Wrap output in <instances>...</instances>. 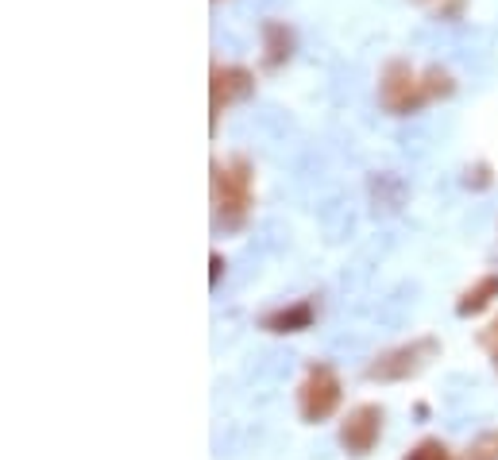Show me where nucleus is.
Returning a JSON list of instances; mask_svg holds the SVG:
<instances>
[{
    "mask_svg": "<svg viewBox=\"0 0 498 460\" xmlns=\"http://www.w3.org/2000/svg\"><path fill=\"white\" fill-rule=\"evenodd\" d=\"M464 182H467L471 190H491L494 174H491L487 163H476V167H467V178H464Z\"/></svg>",
    "mask_w": 498,
    "mask_h": 460,
    "instance_id": "obj_13",
    "label": "nucleus"
},
{
    "mask_svg": "<svg viewBox=\"0 0 498 460\" xmlns=\"http://www.w3.org/2000/svg\"><path fill=\"white\" fill-rule=\"evenodd\" d=\"M464 460H498V429L479 433V438L467 445V456Z\"/></svg>",
    "mask_w": 498,
    "mask_h": 460,
    "instance_id": "obj_12",
    "label": "nucleus"
},
{
    "mask_svg": "<svg viewBox=\"0 0 498 460\" xmlns=\"http://www.w3.org/2000/svg\"><path fill=\"white\" fill-rule=\"evenodd\" d=\"M402 460H452V449L437 438H425V441H417Z\"/></svg>",
    "mask_w": 498,
    "mask_h": 460,
    "instance_id": "obj_11",
    "label": "nucleus"
},
{
    "mask_svg": "<svg viewBox=\"0 0 498 460\" xmlns=\"http://www.w3.org/2000/svg\"><path fill=\"white\" fill-rule=\"evenodd\" d=\"M479 341H483V349H491V356L498 352V317H494V322H491L487 329H483Z\"/></svg>",
    "mask_w": 498,
    "mask_h": 460,
    "instance_id": "obj_14",
    "label": "nucleus"
},
{
    "mask_svg": "<svg viewBox=\"0 0 498 460\" xmlns=\"http://www.w3.org/2000/svg\"><path fill=\"white\" fill-rule=\"evenodd\" d=\"M209 93H213V128H216L224 109H232L236 101H248L255 93V74L248 66H216Z\"/></svg>",
    "mask_w": 498,
    "mask_h": 460,
    "instance_id": "obj_6",
    "label": "nucleus"
},
{
    "mask_svg": "<svg viewBox=\"0 0 498 460\" xmlns=\"http://www.w3.org/2000/svg\"><path fill=\"white\" fill-rule=\"evenodd\" d=\"M379 438H382V406H375V402L352 406L340 421V433H336L340 449L348 456H367L379 445Z\"/></svg>",
    "mask_w": 498,
    "mask_h": 460,
    "instance_id": "obj_5",
    "label": "nucleus"
},
{
    "mask_svg": "<svg viewBox=\"0 0 498 460\" xmlns=\"http://www.w3.org/2000/svg\"><path fill=\"white\" fill-rule=\"evenodd\" d=\"M379 101L394 117H410V112L429 105V93L406 62H387V70H382V78H379Z\"/></svg>",
    "mask_w": 498,
    "mask_h": 460,
    "instance_id": "obj_4",
    "label": "nucleus"
},
{
    "mask_svg": "<svg viewBox=\"0 0 498 460\" xmlns=\"http://www.w3.org/2000/svg\"><path fill=\"white\" fill-rule=\"evenodd\" d=\"M313 302H293V305H283V310H271L263 317V329L275 337H290V333H301V329L313 325Z\"/></svg>",
    "mask_w": 498,
    "mask_h": 460,
    "instance_id": "obj_7",
    "label": "nucleus"
},
{
    "mask_svg": "<svg viewBox=\"0 0 498 460\" xmlns=\"http://www.w3.org/2000/svg\"><path fill=\"white\" fill-rule=\"evenodd\" d=\"M437 352H441L437 337H414V341L398 344V349L379 352L375 360L367 364L363 376L371 383H402V379L417 376L421 367H429V360H437Z\"/></svg>",
    "mask_w": 498,
    "mask_h": 460,
    "instance_id": "obj_2",
    "label": "nucleus"
},
{
    "mask_svg": "<svg viewBox=\"0 0 498 460\" xmlns=\"http://www.w3.org/2000/svg\"><path fill=\"white\" fill-rule=\"evenodd\" d=\"M221 275H224V260H221V255H209V283L216 287V283H221Z\"/></svg>",
    "mask_w": 498,
    "mask_h": 460,
    "instance_id": "obj_15",
    "label": "nucleus"
},
{
    "mask_svg": "<svg viewBox=\"0 0 498 460\" xmlns=\"http://www.w3.org/2000/svg\"><path fill=\"white\" fill-rule=\"evenodd\" d=\"M251 206H255L251 163L248 159L213 163V217H216V228L240 233L251 217Z\"/></svg>",
    "mask_w": 498,
    "mask_h": 460,
    "instance_id": "obj_1",
    "label": "nucleus"
},
{
    "mask_svg": "<svg viewBox=\"0 0 498 460\" xmlns=\"http://www.w3.org/2000/svg\"><path fill=\"white\" fill-rule=\"evenodd\" d=\"M340 402H344L340 376L332 372L328 364H310V367H305V379L298 387V414H301V421L321 426V421H328L332 414L340 411Z\"/></svg>",
    "mask_w": 498,
    "mask_h": 460,
    "instance_id": "obj_3",
    "label": "nucleus"
},
{
    "mask_svg": "<svg viewBox=\"0 0 498 460\" xmlns=\"http://www.w3.org/2000/svg\"><path fill=\"white\" fill-rule=\"evenodd\" d=\"M421 85H425V93H429V101L452 97V89H456V82H452V74H449V70H441V66H432V70H425V74H421Z\"/></svg>",
    "mask_w": 498,
    "mask_h": 460,
    "instance_id": "obj_10",
    "label": "nucleus"
},
{
    "mask_svg": "<svg viewBox=\"0 0 498 460\" xmlns=\"http://www.w3.org/2000/svg\"><path fill=\"white\" fill-rule=\"evenodd\" d=\"M494 298H498V275H483L476 287H467L464 294H459L456 314L459 317H479L483 310H491Z\"/></svg>",
    "mask_w": 498,
    "mask_h": 460,
    "instance_id": "obj_9",
    "label": "nucleus"
},
{
    "mask_svg": "<svg viewBox=\"0 0 498 460\" xmlns=\"http://www.w3.org/2000/svg\"><path fill=\"white\" fill-rule=\"evenodd\" d=\"M293 55V31L286 28L283 20H266L263 23V62L266 66H283Z\"/></svg>",
    "mask_w": 498,
    "mask_h": 460,
    "instance_id": "obj_8",
    "label": "nucleus"
}]
</instances>
